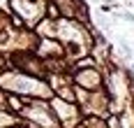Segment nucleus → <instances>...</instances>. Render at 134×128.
<instances>
[{
    "label": "nucleus",
    "mask_w": 134,
    "mask_h": 128,
    "mask_svg": "<svg viewBox=\"0 0 134 128\" xmlns=\"http://www.w3.org/2000/svg\"><path fill=\"white\" fill-rule=\"evenodd\" d=\"M120 51H122V54H125V56H130V58L134 56V51H132V49H130V44H127V42H120Z\"/></svg>",
    "instance_id": "nucleus-1"
}]
</instances>
